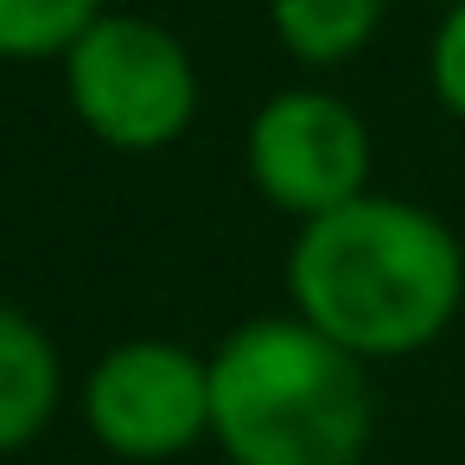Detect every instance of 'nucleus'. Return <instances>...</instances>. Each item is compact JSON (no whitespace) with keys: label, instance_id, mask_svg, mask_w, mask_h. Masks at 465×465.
Instances as JSON below:
<instances>
[{"label":"nucleus","instance_id":"obj_1","mask_svg":"<svg viewBox=\"0 0 465 465\" xmlns=\"http://www.w3.org/2000/svg\"><path fill=\"white\" fill-rule=\"evenodd\" d=\"M287 287L300 319L338 338L357 357H401L446 331L465 262L440 217L395 198H351L325 217H306Z\"/></svg>","mask_w":465,"mask_h":465},{"label":"nucleus","instance_id":"obj_2","mask_svg":"<svg viewBox=\"0 0 465 465\" xmlns=\"http://www.w3.org/2000/svg\"><path fill=\"white\" fill-rule=\"evenodd\" d=\"M211 433L236 465H357L370 382L312 319H255L211 357Z\"/></svg>","mask_w":465,"mask_h":465},{"label":"nucleus","instance_id":"obj_3","mask_svg":"<svg viewBox=\"0 0 465 465\" xmlns=\"http://www.w3.org/2000/svg\"><path fill=\"white\" fill-rule=\"evenodd\" d=\"M64 84L77 122L128 153L166 147L185 134L198 109V71L185 45L134 14H103L71 52H64Z\"/></svg>","mask_w":465,"mask_h":465},{"label":"nucleus","instance_id":"obj_4","mask_svg":"<svg viewBox=\"0 0 465 465\" xmlns=\"http://www.w3.org/2000/svg\"><path fill=\"white\" fill-rule=\"evenodd\" d=\"M90 433L122 459H173L198 433H211V363L185 344H122L96 363L84 395Z\"/></svg>","mask_w":465,"mask_h":465},{"label":"nucleus","instance_id":"obj_5","mask_svg":"<svg viewBox=\"0 0 465 465\" xmlns=\"http://www.w3.org/2000/svg\"><path fill=\"white\" fill-rule=\"evenodd\" d=\"M249 173L268 204L293 217H325L363 192L370 134L325 90H281L249 128Z\"/></svg>","mask_w":465,"mask_h":465},{"label":"nucleus","instance_id":"obj_6","mask_svg":"<svg viewBox=\"0 0 465 465\" xmlns=\"http://www.w3.org/2000/svg\"><path fill=\"white\" fill-rule=\"evenodd\" d=\"M58 408V351L52 338L14 312L0 306V452L26 446Z\"/></svg>","mask_w":465,"mask_h":465},{"label":"nucleus","instance_id":"obj_7","mask_svg":"<svg viewBox=\"0 0 465 465\" xmlns=\"http://www.w3.org/2000/svg\"><path fill=\"white\" fill-rule=\"evenodd\" d=\"M382 20V0H274V33L300 64H344Z\"/></svg>","mask_w":465,"mask_h":465},{"label":"nucleus","instance_id":"obj_8","mask_svg":"<svg viewBox=\"0 0 465 465\" xmlns=\"http://www.w3.org/2000/svg\"><path fill=\"white\" fill-rule=\"evenodd\" d=\"M103 20V0H0V58L71 52Z\"/></svg>","mask_w":465,"mask_h":465},{"label":"nucleus","instance_id":"obj_9","mask_svg":"<svg viewBox=\"0 0 465 465\" xmlns=\"http://www.w3.org/2000/svg\"><path fill=\"white\" fill-rule=\"evenodd\" d=\"M433 90L452 115H465V0L446 14V26L433 39Z\"/></svg>","mask_w":465,"mask_h":465}]
</instances>
